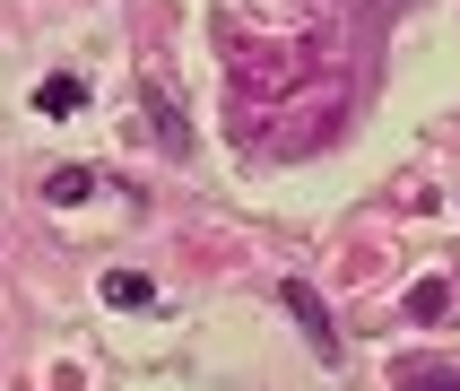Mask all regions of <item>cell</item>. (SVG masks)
<instances>
[{
    "instance_id": "6",
    "label": "cell",
    "mask_w": 460,
    "mask_h": 391,
    "mask_svg": "<svg viewBox=\"0 0 460 391\" xmlns=\"http://www.w3.org/2000/svg\"><path fill=\"white\" fill-rule=\"evenodd\" d=\"M400 391H460V374H452V365H409Z\"/></svg>"
},
{
    "instance_id": "7",
    "label": "cell",
    "mask_w": 460,
    "mask_h": 391,
    "mask_svg": "<svg viewBox=\"0 0 460 391\" xmlns=\"http://www.w3.org/2000/svg\"><path fill=\"white\" fill-rule=\"evenodd\" d=\"M78 96H87L78 78H52V87H44V96H35V104H44V113H78Z\"/></svg>"
},
{
    "instance_id": "1",
    "label": "cell",
    "mask_w": 460,
    "mask_h": 391,
    "mask_svg": "<svg viewBox=\"0 0 460 391\" xmlns=\"http://www.w3.org/2000/svg\"><path fill=\"white\" fill-rule=\"evenodd\" d=\"M279 296H287V313H296V331H305L313 348H322V365H331V357H339V322H331V305L313 296V279H287Z\"/></svg>"
},
{
    "instance_id": "3",
    "label": "cell",
    "mask_w": 460,
    "mask_h": 391,
    "mask_svg": "<svg viewBox=\"0 0 460 391\" xmlns=\"http://www.w3.org/2000/svg\"><path fill=\"white\" fill-rule=\"evenodd\" d=\"M87 191H96V174H87V165H61V174L44 182V200H52V209H78Z\"/></svg>"
},
{
    "instance_id": "4",
    "label": "cell",
    "mask_w": 460,
    "mask_h": 391,
    "mask_svg": "<svg viewBox=\"0 0 460 391\" xmlns=\"http://www.w3.org/2000/svg\"><path fill=\"white\" fill-rule=\"evenodd\" d=\"M409 313H417V322H443V313H452V287H443V279H417L409 287Z\"/></svg>"
},
{
    "instance_id": "2",
    "label": "cell",
    "mask_w": 460,
    "mask_h": 391,
    "mask_svg": "<svg viewBox=\"0 0 460 391\" xmlns=\"http://www.w3.org/2000/svg\"><path fill=\"white\" fill-rule=\"evenodd\" d=\"M104 305H130V313H148V305H156V287L139 279V270H104Z\"/></svg>"
},
{
    "instance_id": "5",
    "label": "cell",
    "mask_w": 460,
    "mask_h": 391,
    "mask_svg": "<svg viewBox=\"0 0 460 391\" xmlns=\"http://www.w3.org/2000/svg\"><path fill=\"white\" fill-rule=\"evenodd\" d=\"M148 122H156V139H165V148H182V139H191V130H182V113L165 104V87H148Z\"/></svg>"
}]
</instances>
